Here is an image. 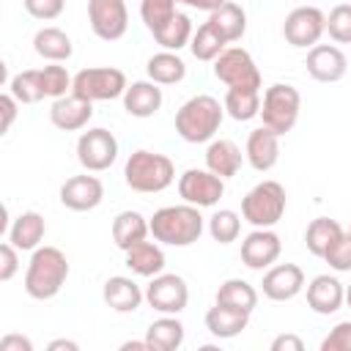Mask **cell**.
<instances>
[{
	"label": "cell",
	"instance_id": "obj_27",
	"mask_svg": "<svg viewBox=\"0 0 351 351\" xmlns=\"http://www.w3.org/2000/svg\"><path fill=\"white\" fill-rule=\"evenodd\" d=\"M126 266L132 269V274H140V277H156L162 274L165 269V252L159 247V241H137L134 247L126 250Z\"/></svg>",
	"mask_w": 351,
	"mask_h": 351
},
{
	"label": "cell",
	"instance_id": "obj_51",
	"mask_svg": "<svg viewBox=\"0 0 351 351\" xmlns=\"http://www.w3.org/2000/svg\"><path fill=\"white\" fill-rule=\"evenodd\" d=\"M121 348H123V351H132V348H137V351H151L145 340H129V343H123Z\"/></svg>",
	"mask_w": 351,
	"mask_h": 351
},
{
	"label": "cell",
	"instance_id": "obj_23",
	"mask_svg": "<svg viewBox=\"0 0 351 351\" xmlns=\"http://www.w3.org/2000/svg\"><path fill=\"white\" fill-rule=\"evenodd\" d=\"M203 321H206L208 335H214L217 340H230V337H236V335H241V332L247 329L250 313L217 302L214 307H208V313H206Z\"/></svg>",
	"mask_w": 351,
	"mask_h": 351
},
{
	"label": "cell",
	"instance_id": "obj_7",
	"mask_svg": "<svg viewBox=\"0 0 351 351\" xmlns=\"http://www.w3.org/2000/svg\"><path fill=\"white\" fill-rule=\"evenodd\" d=\"M126 88H129L126 74L112 66L82 69L74 74V82H71V93H77L85 101H112L123 96Z\"/></svg>",
	"mask_w": 351,
	"mask_h": 351
},
{
	"label": "cell",
	"instance_id": "obj_6",
	"mask_svg": "<svg viewBox=\"0 0 351 351\" xmlns=\"http://www.w3.org/2000/svg\"><path fill=\"white\" fill-rule=\"evenodd\" d=\"M299 110H302V96L293 85L288 82H274L263 90L261 99V121L263 126H269L274 134H288L296 121H299Z\"/></svg>",
	"mask_w": 351,
	"mask_h": 351
},
{
	"label": "cell",
	"instance_id": "obj_3",
	"mask_svg": "<svg viewBox=\"0 0 351 351\" xmlns=\"http://www.w3.org/2000/svg\"><path fill=\"white\" fill-rule=\"evenodd\" d=\"M222 118H225V104H219V99L208 93H200L178 107L176 132L186 143H211L222 126Z\"/></svg>",
	"mask_w": 351,
	"mask_h": 351
},
{
	"label": "cell",
	"instance_id": "obj_5",
	"mask_svg": "<svg viewBox=\"0 0 351 351\" xmlns=\"http://www.w3.org/2000/svg\"><path fill=\"white\" fill-rule=\"evenodd\" d=\"M285 186L266 178L241 197V217L252 228H274L285 214Z\"/></svg>",
	"mask_w": 351,
	"mask_h": 351
},
{
	"label": "cell",
	"instance_id": "obj_41",
	"mask_svg": "<svg viewBox=\"0 0 351 351\" xmlns=\"http://www.w3.org/2000/svg\"><path fill=\"white\" fill-rule=\"evenodd\" d=\"M326 33L335 44H351V3H340L329 11Z\"/></svg>",
	"mask_w": 351,
	"mask_h": 351
},
{
	"label": "cell",
	"instance_id": "obj_36",
	"mask_svg": "<svg viewBox=\"0 0 351 351\" xmlns=\"http://www.w3.org/2000/svg\"><path fill=\"white\" fill-rule=\"evenodd\" d=\"M189 49H192V55H195L197 60H203V63H214V60L228 49V41L214 30L211 22H203V25L195 30V36H192Z\"/></svg>",
	"mask_w": 351,
	"mask_h": 351
},
{
	"label": "cell",
	"instance_id": "obj_22",
	"mask_svg": "<svg viewBox=\"0 0 351 351\" xmlns=\"http://www.w3.org/2000/svg\"><path fill=\"white\" fill-rule=\"evenodd\" d=\"M101 299L110 310L115 313H134L140 310L143 299H145V291H140V285L132 280V277H123V274H115L104 282L101 288Z\"/></svg>",
	"mask_w": 351,
	"mask_h": 351
},
{
	"label": "cell",
	"instance_id": "obj_26",
	"mask_svg": "<svg viewBox=\"0 0 351 351\" xmlns=\"http://www.w3.org/2000/svg\"><path fill=\"white\" fill-rule=\"evenodd\" d=\"M148 233H151V222L140 214V211H134V208H126V211H121L115 219H112V241H115V247L118 250H129V247H134L137 241H143V239H148Z\"/></svg>",
	"mask_w": 351,
	"mask_h": 351
},
{
	"label": "cell",
	"instance_id": "obj_48",
	"mask_svg": "<svg viewBox=\"0 0 351 351\" xmlns=\"http://www.w3.org/2000/svg\"><path fill=\"white\" fill-rule=\"evenodd\" d=\"M302 348H304V343L296 335H277L271 340V351H302Z\"/></svg>",
	"mask_w": 351,
	"mask_h": 351
},
{
	"label": "cell",
	"instance_id": "obj_37",
	"mask_svg": "<svg viewBox=\"0 0 351 351\" xmlns=\"http://www.w3.org/2000/svg\"><path fill=\"white\" fill-rule=\"evenodd\" d=\"M8 93L19 104H36V101L47 99L44 85H41V69H25V71L14 74L8 82Z\"/></svg>",
	"mask_w": 351,
	"mask_h": 351
},
{
	"label": "cell",
	"instance_id": "obj_19",
	"mask_svg": "<svg viewBox=\"0 0 351 351\" xmlns=\"http://www.w3.org/2000/svg\"><path fill=\"white\" fill-rule=\"evenodd\" d=\"M346 304V285L335 274H318L307 282V307L318 315H332Z\"/></svg>",
	"mask_w": 351,
	"mask_h": 351
},
{
	"label": "cell",
	"instance_id": "obj_43",
	"mask_svg": "<svg viewBox=\"0 0 351 351\" xmlns=\"http://www.w3.org/2000/svg\"><path fill=\"white\" fill-rule=\"evenodd\" d=\"M22 3H25V11L33 19H41V22L58 19L66 8V0H22Z\"/></svg>",
	"mask_w": 351,
	"mask_h": 351
},
{
	"label": "cell",
	"instance_id": "obj_38",
	"mask_svg": "<svg viewBox=\"0 0 351 351\" xmlns=\"http://www.w3.org/2000/svg\"><path fill=\"white\" fill-rule=\"evenodd\" d=\"M208 233L217 244H230L241 233V217L230 208H219L208 217Z\"/></svg>",
	"mask_w": 351,
	"mask_h": 351
},
{
	"label": "cell",
	"instance_id": "obj_33",
	"mask_svg": "<svg viewBox=\"0 0 351 351\" xmlns=\"http://www.w3.org/2000/svg\"><path fill=\"white\" fill-rule=\"evenodd\" d=\"M346 230L340 228V222L337 219H329V217H315L310 225H307V230H304V247H307V252L310 255H315V258H324V252L343 236Z\"/></svg>",
	"mask_w": 351,
	"mask_h": 351
},
{
	"label": "cell",
	"instance_id": "obj_11",
	"mask_svg": "<svg viewBox=\"0 0 351 351\" xmlns=\"http://www.w3.org/2000/svg\"><path fill=\"white\" fill-rule=\"evenodd\" d=\"M145 302L162 315H178L189 304V285L181 274H156L145 285Z\"/></svg>",
	"mask_w": 351,
	"mask_h": 351
},
{
	"label": "cell",
	"instance_id": "obj_46",
	"mask_svg": "<svg viewBox=\"0 0 351 351\" xmlns=\"http://www.w3.org/2000/svg\"><path fill=\"white\" fill-rule=\"evenodd\" d=\"M16 99L11 96V93H3L0 96V112H3V123H0V134H5V132H11V123H14V118H16Z\"/></svg>",
	"mask_w": 351,
	"mask_h": 351
},
{
	"label": "cell",
	"instance_id": "obj_25",
	"mask_svg": "<svg viewBox=\"0 0 351 351\" xmlns=\"http://www.w3.org/2000/svg\"><path fill=\"white\" fill-rule=\"evenodd\" d=\"M241 148L233 140H211L206 148V167L225 181L241 170Z\"/></svg>",
	"mask_w": 351,
	"mask_h": 351
},
{
	"label": "cell",
	"instance_id": "obj_16",
	"mask_svg": "<svg viewBox=\"0 0 351 351\" xmlns=\"http://www.w3.org/2000/svg\"><path fill=\"white\" fill-rule=\"evenodd\" d=\"M101 200H104V184L96 176H88V170L66 178L60 186V203L69 211H93Z\"/></svg>",
	"mask_w": 351,
	"mask_h": 351
},
{
	"label": "cell",
	"instance_id": "obj_40",
	"mask_svg": "<svg viewBox=\"0 0 351 351\" xmlns=\"http://www.w3.org/2000/svg\"><path fill=\"white\" fill-rule=\"evenodd\" d=\"M176 5H178L176 0H140V16H143L145 27L154 33L178 11Z\"/></svg>",
	"mask_w": 351,
	"mask_h": 351
},
{
	"label": "cell",
	"instance_id": "obj_24",
	"mask_svg": "<svg viewBox=\"0 0 351 351\" xmlns=\"http://www.w3.org/2000/svg\"><path fill=\"white\" fill-rule=\"evenodd\" d=\"M44 233H47L44 217H41L38 211H22V214L11 222V228H8V241H11L16 250H22V252H27V250L33 252L36 247H41Z\"/></svg>",
	"mask_w": 351,
	"mask_h": 351
},
{
	"label": "cell",
	"instance_id": "obj_29",
	"mask_svg": "<svg viewBox=\"0 0 351 351\" xmlns=\"http://www.w3.org/2000/svg\"><path fill=\"white\" fill-rule=\"evenodd\" d=\"M145 343L151 351H176L184 346V324L176 315H162L148 324Z\"/></svg>",
	"mask_w": 351,
	"mask_h": 351
},
{
	"label": "cell",
	"instance_id": "obj_53",
	"mask_svg": "<svg viewBox=\"0 0 351 351\" xmlns=\"http://www.w3.org/2000/svg\"><path fill=\"white\" fill-rule=\"evenodd\" d=\"M348 236H351V228H348Z\"/></svg>",
	"mask_w": 351,
	"mask_h": 351
},
{
	"label": "cell",
	"instance_id": "obj_1",
	"mask_svg": "<svg viewBox=\"0 0 351 351\" xmlns=\"http://www.w3.org/2000/svg\"><path fill=\"white\" fill-rule=\"evenodd\" d=\"M148 222H151V236L167 247H192L203 236V228H206L200 208L192 203L165 206L154 211Z\"/></svg>",
	"mask_w": 351,
	"mask_h": 351
},
{
	"label": "cell",
	"instance_id": "obj_31",
	"mask_svg": "<svg viewBox=\"0 0 351 351\" xmlns=\"http://www.w3.org/2000/svg\"><path fill=\"white\" fill-rule=\"evenodd\" d=\"M151 36L156 38V44H159L162 49L178 52V49L189 47V41H192V36H195V27H192V19H189L186 14L176 11V14H173L159 30H154Z\"/></svg>",
	"mask_w": 351,
	"mask_h": 351
},
{
	"label": "cell",
	"instance_id": "obj_44",
	"mask_svg": "<svg viewBox=\"0 0 351 351\" xmlns=\"http://www.w3.org/2000/svg\"><path fill=\"white\" fill-rule=\"evenodd\" d=\"M321 351H351V321H340L321 340Z\"/></svg>",
	"mask_w": 351,
	"mask_h": 351
},
{
	"label": "cell",
	"instance_id": "obj_45",
	"mask_svg": "<svg viewBox=\"0 0 351 351\" xmlns=\"http://www.w3.org/2000/svg\"><path fill=\"white\" fill-rule=\"evenodd\" d=\"M19 250L11 244V241H5L3 247H0V280L3 282H8L14 274H16V269H19V255H16Z\"/></svg>",
	"mask_w": 351,
	"mask_h": 351
},
{
	"label": "cell",
	"instance_id": "obj_52",
	"mask_svg": "<svg viewBox=\"0 0 351 351\" xmlns=\"http://www.w3.org/2000/svg\"><path fill=\"white\" fill-rule=\"evenodd\" d=\"M346 304L351 307V285H346Z\"/></svg>",
	"mask_w": 351,
	"mask_h": 351
},
{
	"label": "cell",
	"instance_id": "obj_21",
	"mask_svg": "<svg viewBox=\"0 0 351 351\" xmlns=\"http://www.w3.org/2000/svg\"><path fill=\"white\" fill-rule=\"evenodd\" d=\"M123 110L132 115V118H151L159 112L165 96H162V88L154 82V80H137L132 82L126 90H123Z\"/></svg>",
	"mask_w": 351,
	"mask_h": 351
},
{
	"label": "cell",
	"instance_id": "obj_12",
	"mask_svg": "<svg viewBox=\"0 0 351 351\" xmlns=\"http://www.w3.org/2000/svg\"><path fill=\"white\" fill-rule=\"evenodd\" d=\"M326 33V14L315 5H299L293 8L282 22V36L291 47L310 49L318 44V38Z\"/></svg>",
	"mask_w": 351,
	"mask_h": 351
},
{
	"label": "cell",
	"instance_id": "obj_32",
	"mask_svg": "<svg viewBox=\"0 0 351 351\" xmlns=\"http://www.w3.org/2000/svg\"><path fill=\"white\" fill-rule=\"evenodd\" d=\"M145 71H148V80H154L156 85H176L186 77V63L178 58V52L162 49L148 58Z\"/></svg>",
	"mask_w": 351,
	"mask_h": 351
},
{
	"label": "cell",
	"instance_id": "obj_28",
	"mask_svg": "<svg viewBox=\"0 0 351 351\" xmlns=\"http://www.w3.org/2000/svg\"><path fill=\"white\" fill-rule=\"evenodd\" d=\"M33 49H36V55H41L49 63H63V60H69L74 55V44H71L69 33L60 30V27H52V25L36 30Z\"/></svg>",
	"mask_w": 351,
	"mask_h": 351
},
{
	"label": "cell",
	"instance_id": "obj_20",
	"mask_svg": "<svg viewBox=\"0 0 351 351\" xmlns=\"http://www.w3.org/2000/svg\"><path fill=\"white\" fill-rule=\"evenodd\" d=\"M247 162L258 173H269L280 162V134H274L269 126H258L247 134V148H244Z\"/></svg>",
	"mask_w": 351,
	"mask_h": 351
},
{
	"label": "cell",
	"instance_id": "obj_30",
	"mask_svg": "<svg viewBox=\"0 0 351 351\" xmlns=\"http://www.w3.org/2000/svg\"><path fill=\"white\" fill-rule=\"evenodd\" d=\"M208 22L214 25V30H217L228 44L239 41V38L247 33V14H244V8H241L239 3H230V0H225L219 8H214V11L208 14Z\"/></svg>",
	"mask_w": 351,
	"mask_h": 351
},
{
	"label": "cell",
	"instance_id": "obj_9",
	"mask_svg": "<svg viewBox=\"0 0 351 351\" xmlns=\"http://www.w3.org/2000/svg\"><path fill=\"white\" fill-rule=\"evenodd\" d=\"M77 159L88 173H101L110 170L112 162L118 159V140L110 129L93 126L80 134L77 140Z\"/></svg>",
	"mask_w": 351,
	"mask_h": 351
},
{
	"label": "cell",
	"instance_id": "obj_15",
	"mask_svg": "<svg viewBox=\"0 0 351 351\" xmlns=\"http://www.w3.org/2000/svg\"><path fill=\"white\" fill-rule=\"evenodd\" d=\"M304 66L315 82H340L348 71V58L335 44H315L310 47Z\"/></svg>",
	"mask_w": 351,
	"mask_h": 351
},
{
	"label": "cell",
	"instance_id": "obj_8",
	"mask_svg": "<svg viewBox=\"0 0 351 351\" xmlns=\"http://www.w3.org/2000/svg\"><path fill=\"white\" fill-rule=\"evenodd\" d=\"M214 77L225 82L228 88H250L261 90L263 80L261 71L252 60V55L244 47H228L217 60H214Z\"/></svg>",
	"mask_w": 351,
	"mask_h": 351
},
{
	"label": "cell",
	"instance_id": "obj_2",
	"mask_svg": "<svg viewBox=\"0 0 351 351\" xmlns=\"http://www.w3.org/2000/svg\"><path fill=\"white\" fill-rule=\"evenodd\" d=\"M69 280V261L58 247H36L25 271V293L30 299H55Z\"/></svg>",
	"mask_w": 351,
	"mask_h": 351
},
{
	"label": "cell",
	"instance_id": "obj_47",
	"mask_svg": "<svg viewBox=\"0 0 351 351\" xmlns=\"http://www.w3.org/2000/svg\"><path fill=\"white\" fill-rule=\"evenodd\" d=\"M0 351H33V343L25 335H5L0 337Z\"/></svg>",
	"mask_w": 351,
	"mask_h": 351
},
{
	"label": "cell",
	"instance_id": "obj_18",
	"mask_svg": "<svg viewBox=\"0 0 351 351\" xmlns=\"http://www.w3.org/2000/svg\"><path fill=\"white\" fill-rule=\"evenodd\" d=\"M90 118H93V101H85L77 93H66L60 99H52L49 121H52L55 129H60V132H80V129L88 126Z\"/></svg>",
	"mask_w": 351,
	"mask_h": 351
},
{
	"label": "cell",
	"instance_id": "obj_14",
	"mask_svg": "<svg viewBox=\"0 0 351 351\" xmlns=\"http://www.w3.org/2000/svg\"><path fill=\"white\" fill-rule=\"evenodd\" d=\"M282 252V241L271 228H255L241 241V263L252 271H263L277 263Z\"/></svg>",
	"mask_w": 351,
	"mask_h": 351
},
{
	"label": "cell",
	"instance_id": "obj_10",
	"mask_svg": "<svg viewBox=\"0 0 351 351\" xmlns=\"http://www.w3.org/2000/svg\"><path fill=\"white\" fill-rule=\"evenodd\" d=\"M178 195L184 203H192L197 208H211L225 195V178H219L208 167H189L178 176Z\"/></svg>",
	"mask_w": 351,
	"mask_h": 351
},
{
	"label": "cell",
	"instance_id": "obj_42",
	"mask_svg": "<svg viewBox=\"0 0 351 351\" xmlns=\"http://www.w3.org/2000/svg\"><path fill=\"white\" fill-rule=\"evenodd\" d=\"M324 261L335 271H351V236H348V230L324 252Z\"/></svg>",
	"mask_w": 351,
	"mask_h": 351
},
{
	"label": "cell",
	"instance_id": "obj_39",
	"mask_svg": "<svg viewBox=\"0 0 351 351\" xmlns=\"http://www.w3.org/2000/svg\"><path fill=\"white\" fill-rule=\"evenodd\" d=\"M71 82L74 77L66 71V66H58V63H49L41 69V85H44V93L49 99H60L71 90Z\"/></svg>",
	"mask_w": 351,
	"mask_h": 351
},
{
	"label": "cell",
	"instance_id": "obj_35",
	"mask_svg": "<svg viewBox=\"0 0 351 351\" xmlns=\"http://www.w3.org/2000/svg\"><path fill=\"white\" fill-rule=\"evenodd\" d=\"M222 104H225V112H228L233 121H250V118L261 115V90L228 88Z\"/></svg>",
	"mask_w": 351,
	"mask_h": 351
},
{
	"label": "cell",
	"instance_id": "obj_13",
	"mask_svg": "<svg viewBox=\"0 0 351 351\" xmlns=\"http://www.w3.org/2000/svg\"><path fill=\"white\" fill-rule=\"evenodd\" d=\"M88 22L93 36H99L101 41L123 38L129 27L126 0H88Z\"/></svg>",
	"mask_w": 351,
	"mask_h": 351
},
{
	"label": "cell",
	"instance_id": "obj_17",
	"mask_svg": "<svg viewBox=\"0 0 351 351\" xmlns=\"http://www.w3.org/2000/svg\"><path fill=\"white\" fill-rule=\"evenodd\" d=\"M263 296L271 302H288L304 291V271L296 263H277L269 266L263 274Z\"/></svg>",
	"mask_w": 351,
	"mask_h": 351
},
{
	"label": "cell",
	"instance_id": "obj_49",
	"mask_svg": "<svg viewBox=\"0 0 351 351\" xmlns=\"http://www.w3.org/2000/svg\"><path fill=\"white\" fill-rule=\"evenodd\" d=\"M176 3H184V5H189V8H197V11H214V8H219L225 0H176Z\"/></svg>",
	"mask_w": 351,
	"mask_h": 351
},
{
	"label": "cell",
	"instance_id": "obj_34",
	"mask_svg": "<svg viewBox=\"0 0 351 351\" xmlns=\"http://www.w3.org/2000/svg\"><path fill=\"white\" fill-rule=\"evenodd\" d=\"M217 302L228 304V307H236V310H244V313H252L258 307V291L247 280L230 277L217 288Z\"/></svg>",
	"mask_w": 351,
	"mask_h": 351
},
{
	"label": "cell",
	"instance_id": "obj_50",
	"mask_svg": "<svg viewBox=\"0 0 351 351\" xmlns=\"http://www.w3.org/2000/svg\"><path fill=\"white\" fill-rule=\"evenodd\" d=\"M47 348H49V351H77L80 346H77L74 340H66V337H60V340H52Z\"/></svg>",
	"mask_w": 351,
	"mask_h": 351
},
{
	"label": "cell",
	"instance_id": "obj_4",
	"mask_svg": "<svg viewBox=\"0 0 351 351\" xmlns=\"http://www.w3.org/2000/svg\"><path fill=\"white\" fill-rule=\"evenodd\" d=\"M123 181L134 192L154 195V192L167 189L176 181V165L165 154L137 148L134 154H129V159L123 165Z\"/></svg>",
	"mask_w": 351,
	"mask_h": 351
}]
</instances>
